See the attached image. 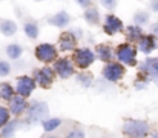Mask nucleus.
<instances>
[{
    "label": "nucleus",
    "mask_w": 158,
    "mask_h": 138,
    "mask_svg": "<svg viewBox=\"0 0 158 138\" xmlns=\"http://www.w3.org/2000/svg\"><path fill=\"white\" fill-rule=\"evenodd\" d=\"M123 134L127 138H148L149 124L143 120H127L123 124Z\"/></svg>",
    "instance_id": "obj_1"
},
{
    "label": "nucleus",
    "mask_w": 158,
    "mask_h": 138,
    "mask_svg": "<svg viewBox=\"0 0 158 138\" xmlns=\"http://www.w3.org/2000/svg\"><path fill=\"white\" fill-rule=\"evenodd\" d=\"M137 52L138 49L132 43H121L117 48L115 57L124 66H137Z\"/></svg>",
    "instance_id": "obj_2"
},
{
    "label": "nucleus",
    "mask_w": 158,
    "mask_h": 138,
    "mask_svg": "<svg viewBox=\"0 0 158 138\" xmlns=\"http://www.w3.org/2000/svg\"><path fill=\"white\" fill-rule=\"evenodd\" d=\"M49 115V107L43 101H34L26 112V123L28 124H35L39 121H45L46 117Z\"/></svg>",
    "instance_id": "obj_3"
},
{
    "label": "nucleus",
    "mask_w": 158,
    "mask_h": 138,
    "mask_svg": "<svg viewBox=\"0 0 158 138\" xmlns=\"http://www.w3.org/2000/svg\"><path fill=\"white\" fill-rule=\"evenodd\" d=\"M95 58H97L95 52L91 51L89 48H77L72 54V61H74L75 68H78L81 71L88 69L95 61Z\"/></svg>",
    "instance_id": "obj_4"
},
{
    "label": "nucleus",
    "mask_w": 158,
    "mask_h": 138,
    "mask_svg": "<svg viewBox=\"0 0 158 138\" xmlns=\"http://www.w3.org/2000/svg\"><path fill=\"white\" fill-rule=\"evenodd\" d=\"M126 74V69H124V65H121L120 61H110V63H106V66L103 68V78L109 83H115V82H120Z\"/></svg>",
    "instance_id": "obj_5"
},
{
    "label": "nucleus",
    "mask_w": 158,
    "mask_h": 138,
    "mask_svg": "<svg viewBox=\"0 0 158 138\" xmlns=\"http://www.w3.org/2000/svg\"><path fill=\"white\" fill-rule=\"evenodd\" d=\"M34 54H35V58H37L39 61L49 65V63H52V61L57 60L58 51H57V48L54 45H51V43H40V45L35 46Z\"/></svg>",
    "instance_id": "obj_6"
},
{
    "label": "nucleus",
    "mask_w": 158,
    "mask_h": 138,
    "mask_svg": "<svg viewBox=\"0 0 158 138\" xmlns=\"http://www.w3.org/2000/svg\"><path fill=\"white\" fill-rule=\"evenodd\" d=\"M55 75H57V74H55L54 68H51V66H45V68H42V69H35V71H34V80H35V83H37L40 88H43V89H49V88L52 86Z\"/></svg>",
    "instance_id": "obj_7"
},
{
    "label": "nucleus",
    "mask_w": 158,
    "mask_h": 138,
    "mask_svg": "<svg viewBox=\"0 0 158 138\" xmlns=\"http://www.w3.org/2000/svg\"><path fill=\"white\" fill-rule=\"evenodd\" d=\"M52 68H54V71H55V74H57L60 78H63V80L71 78V77L75 74V65H74V61H71V60L66 58V57L57 58V60L54 61Z\"/></svg>",
    "instance_id": "obj_8"
},
{
    "label": "nucleus",
    "mask_w": 158,
    "mask_h": 138,
    "mask_svg": "<svg viewBox=\"0 0 158 138\" xmlns=\"http://www.w3.org/2000/svg\"><path fill=\"white\" fill-rule=\"evenodd\" d=\"M35 80L34 77H29V75H22L17 78V85H15V92L25 98H28L32 92L35 91Z\"/></svg>",
    "instance_id": "obj_9"
},
{
    "label": "nucleus",
    "mask_w": 158,
    "mask_h": 138,
    "mask_svg": "<svg viewBox=\"0 0 158 138\" xmlns=\"http://www.w3.org/2000/svg\"><path fill=\"white\" fill-rule=\"evenodd\" d=\"M124 29V25L123 22L114 15V14H107L105 17V25H103V31H105L107 36H115L118 32H121Z\"/></svg>",
    "instance_id": "obj_10"
},
{
    "label": "nucleus",
    "mask_w": 158,
    "mask_h": 138,
    "mask_svg": "<svg viewBox=\"0 0 158 138\" xmlns=\"http://www.w3.org/2000/svg\"><path fill=\"white\" fill-rule=\"evenodd\" d=\"M77 42H78V39L72 32L66 31V32L60 34V37H58V49L61 52H69V51L74 52L77 49Z\"/></svg>",
    "instance_id": "obj_11"
},
{
    "label": "nucleus",
    "mask_w": 158,
    "mask_h": 138,
    "mask_svg": "<svg viewBox=\"0 0 158 138\" xmlns=\"http://www.w3.org/2000/svg\"><path fill=\"white\" fill-rule=\"evenodd\" d=\"M137 43H138V51H140V52L149 55V54H152V52L157 49L158 39L154 34H146V36H143Z\"/></svg>",
    "instance_id": "obj_12"
},
{
    "label": "nucleus",
    "mask_w": 158,
    "mask_h": 138,
    "mask_svg": "<svg viewBox=\"0 0 158 138\" xmlns=\"http://www.w3.org/2000/svg\"><path fill=\"white\" fill-rule=\"evenodd\" d=\"M140 71L151 78H158V57H148L140 65Z\"/></svg>",
    "instance_id": "obj_13"
},
{
    "label": "nucleus",
    "mask_w": 158,
    "mask_h": 138,
    "mask_svg": "<svg viewBox=\"0 0 158 138\" xmlns=\"http://www.w3.org/2000/svg\"><path fill=\"white\" fill-rule=\"evenodd\" d=\"M28 103H26V98L22 97V95H14L11 100H9V111L12 115H22L25 111H28Z\"/></svg>",
    "instance_id": "obj_14"
},
{
    "label": "nucleus",
    "mask_w": 158,
    "mask_h": 138,
    "mask_svg": "<svg viewBox=\"0 0 158 138\" xmlns=\"http://www.w3.org/2000/svg\"><path fill=\"white\" fill-rule=\"evenodd\" d=\"M48 23H49L51 26L64 29V28L71 23V15H69L66 11H58L57 14H54V15H51V17L48 19Z\"/></svg>",
    "instance_id": "obj_15"
},
{
    "label": "nucleus",
    "mask_w": 158,
    "mask_h": 138,
    "mask_svg": "<svg viewBox=\"0 0 158 138\" xmlns=\"http://www.w3.org/2000/svg\"><path fill=\"white\" fill-rule=\"evenodd\" d=\"M95 57L100 61L110 63V60L114 57V51H112V48L109 45H97V48H95Z\"/></svg>",
    "instance_id": "obj_16"
},
{
    "label": "nucleus",
    "mask_w": 158,
    "mask_h": 138,
    "mask_svg": "<svg viewBox=\"0 0 158 138\" xmlns=\"http://www.w3.org/2000/svg\"><path fill=\"white\" fill-rule=\"evenodd\" d=\"M124 34H126V39L127 42H138L144 34H143V29L141 26H137V25H131L127 28H124Z\"/></svg>",
    "instance_id": "obj_17"
},
{
    "label": "nucleus",
    "mask_w": 158,
    "mask_h": 138,
    "mask_svg": "<svg viewBox=\"0 0 158 138\" xmlns=\"http://www.w3.org/2000/svg\"><path fill=\"white\" fill-rule=\"evenodd\" d=\"M0 32L5 36V37H11L17 32V23L14 20H9V19H3L0 22Z\"/></svg>",
    "instance_id": "obj_18"
},
{
    "label": "nucleus",
    "mask_w": 158,
    "mask_h": 138,
    "mask_svg": "<svg viewBox=\"0 0 158 138\" xmlns=\"http://www.w3.org/2000/svg\"><path fill=\"white\" fill-rule=\"evenodd\" d=\"M23 31H25V36H26L28 39H31V40H35V39H39V36H40V28H39L37 22H34V20L26 22L25 26H23Z\"/></svg>",
    "instance_id": "obj_19"
},
{
    "label": "nucleus",
    "mask_w": 158,
    "mask_h": 138,
    "mask_svg": "<svg viewBox=\"0 0 158 138\" xmlns=\"http://www.w3.org/2000/svg\"><path fill=\"white\" fill-rule=\"evenodd\" d=\"M83 17H85V20L88 22V25H92V26H94V25H98V22H100V12H98V9L94 8V6L85 9Z\"/></svg>",
    "instance_id": "obj_20"
},
{
    "label": "nucleus",
    "mask_w": 158,
    "mask_h": 138,
    "mask_svg": "<svg viewBox=\"0 0 158 138\" xmlns=\"http://www.w3.org/2000/svg\"><path fill=\"white\" fill-rule=\"evenodd\" d=\"M22 54H23L22 45H19V43H11V45L6 46V55H8L11 60H14V61L20 60Z\"/></svg>",
    "instance_id": "obj_21"
},
{
    "label": "nucleus",
    "mask_w": 158,
    "mask_h": 138,
    "mask_svg": "<svg viewBox=\"0 0 158 138\" xmlns=\"http://www.w3.org/2000/svg\"><path fill=\"white\" fill-rule=\"evenodd\" d=\"M14 88L9 85V83H6V82H3V83H0V100H5V101H9L12 97H14Z\"/></svg>",
    "instance_id": "obj_22"
},
{
    "label": "nucleus",
    "mask_w": 158,
    "mask_h": 138,
    "mask_svg": "<svg viewBox=\"0 0 158 138\" xmlns=\"http://www.w3.org/2000/svg\"><path fill=\"white\" fill-rule=\"evenodd\" d=\"M19 126H20V123L17 120L15 121H9L5 128H2V138H12Z\"/></svg>",
    "instance_id": "obj_23"
},
{
    "label": "nucleus",
    "mask_w": 158,
    "mask_h": 138,
    "mask_svg": "<svg viewBox=\"0 0 158 138\" xmlns=\"http://www.w3.org/2000/svg\"><path fill=\"white\" fill-rule=\"evenodd\" d=\"M149 19H151V15H149L148 11H138V12L134 14V25L143 28L144 25L149 23Z\"/></svg>",
    "instance_id": "obj_24"
},
{
    "label": "nucleus",
    "mask_w": 158,
    "mask_h": 138,
    "mask_svg": "<svg viewBox=\"0 0 158 138\" xmlns=\"http://www.w3.org/2000/svg\"><path fill=\"white\" fill-rule=\"evenodd\" d=\"M75 78H77V82H78L83 88H91L92 83H94V77H92V74H89V72H86V71L77 74Z\"/></svg>",
    "instance_id": "obj_25"
},
{
    "label": "nucleus",
    "mask_w": 158,
    "mask_h": 138,
    "mask_svg": "<svg viewBox=\"0 0 158 138\" xmlns=\"http://www.w3.org/2000/svg\"><path fill=\"white\" fill-rule=\"evenodd\" d=\"M42 124H43L45 132H52L57 128L61 126V120H60V118H46Z\"/></svg>",
    "instance_id": "obj_26"
},
{
    "label": "nucleus",
    "mask_w": 158,
    "mask_h": 138,
    "mask_svg": "<svg viewBox=\"0 0 158 138\" xmlns=\"http://www.w3.org/2000/svg\"><path fill=\"white\" fill-rule=\"evenodd\" d=\"M9 117H11V111L0 106V129L5 128L8 123H9Z\"/></svg>",
    "instance_id": "obj_27"
},
{
    "label": "nucleus",
    "mask_w": 158,
    "mask_h": 138,
    "mask_svg": "<svg viewBox=\"0 0 158 138\" xmlns=\"http://www.w3.org/2000/svg\"><path fill=\"white\" fill-rule=\"evenodd\" d=\"M11 74V65L6 60H0V77H8Z\"/></svg>",
    "instance_id": "obj_28"
},
{
    "label": "nucleus",
    "mask_w": 158,
    "mask_h": 138,
    "mask_svg": "<svg viewBox=\"0 0 158 138\" xmlns=\"http://www.w3.org/2000/svg\"><path fill=\"white\" fill-rule=\"evenodd\" d=\"M64 138H86V135H85V132H83L81 129H77V128H75V129H72Z\"/></svg>",
    "instance_id": "obj_29"
},
{
    "label": "nucleus",
    "mask_w": 158,
    "mask_h": 138,
    "mask_svg": "<svg viewBox=\"0 0 158 138\" xmlns=\"http://www.w3.org/2000/svg\"><path fill=\"white\" fill-rule=\"evenodd\" d=\"M100 3H102V6L106 8V9H115L117 8V3H118V0H100Z\"/></svg>",
    "instance_id": "obj_30"
},
{
    "label": "nucleus",
    "mask_w": 158,
    "mask_h": 138,
    "mask_svg": "<svg viewBox=\"0 0 158 138\" xmlns=\"http://www.w3.org/2000/svg\"><path fill=\"white\" fill-rule=\"evenodd\" d=\"M75 3L80 8H83V9H88V8L92 6V0H75Z\"/></svg>",
    "instance_id": "obj_31"
},
{
    "label": "nucleus",
    "mask_w": 158,
    "mask_h": 138,
    "mask_svg": "<svg viewBox=\"0 0 158 138\" xmlns=\"http://www.w3.org/2000/svg\"><path fill=\"white\" fill-rule=\"evenodd\" d=\"M149 8L152 12H157L158 14V0H151L149 2Z\"/></svg>",
    "instance_id": "obj_32"
},
{
    "label": "nucleus",
    "mask_w": 158,
    "mask_h": 138,
    "mask_svg": "<svg viewBox=\"0 0 158 138\" xmlns=\"http://www.w3.org/2000/svg\"><path fill=\"white\" fill-rule=\"evenodd\" d=\"M151 34H154V36L158 39V22L154 23V25H151Z\"/></svg>",
    "instance_id": "obj_33"
},
{
    "label": "nucleus",
    "mask_w": 158,
    "mask_h": 138,
    "mask_svg": "<svg viewBox=\"0 0 158 138\" xmlns=\"http://www.w3.org/2000/svg\"><path fill=\"white\" fill-rule=\"evenodd\" d=\"M72 34H74L77 39H80V37H81V31H80V28H77L75 31H72Z\"/></svg>",
    "instance_id": "obj_34"
},
{
    "label": "nucleus",
    "mask_w": 158,
    "mask_h": 138,
    "mask_svg": "<svg viewBox=\"0 0 158 138\" xmlns=\"http://www.w3.org/2000/svg\"><path fill=\"white\" fill-rule=\"evenodd\" d=\"M46 138H58V137H54V135H51V137H46Z\"/></svg>",
    "instance_id": "obj_35"
},
{
    "label": "nucleus",
    "mask_w": 158,
    "mask_h": 138,
    "mask_svg": "<svg viewBox=\"0 0 158 138\" xmlns=\"http://www.w3.org/2000/svg\"><path fill=\"white\" fill-rule=\"evenodd\" d=\"M154 80H155V83H157V85H158V78H154Z\"/></svg>",
    "instance_id": "obj_36"
},
{
    "label": "nucleus",
    "mask_w": 158,
    "mask_h": 138,
    "mask_svg": "<svg viewBox=\"0 0 158 138\" xmlns=\"http://www.w3.org/2000/svg\"><path fill=\"white\" fill-rule=\"evenodd\" d=\"M152 138H158V134H157V135H154V137H152Z\"/></svg>",
    "instance_id": "obj_37"
},
{
    "label": "nucleus",
    "mask_w": 158,
    "mask_h": 138,
    "mask_svg": "<svg viewBox=\"0 0 158 138\" xmlns=\"http://www.w3.org/2000/svg\"><path fill=\"white\" fill-rule=\"evenodd\" d=\"M35 2H43V0H35Z\"/></svg>",
    "instance_id": "obj_38"
}]
</instances>
